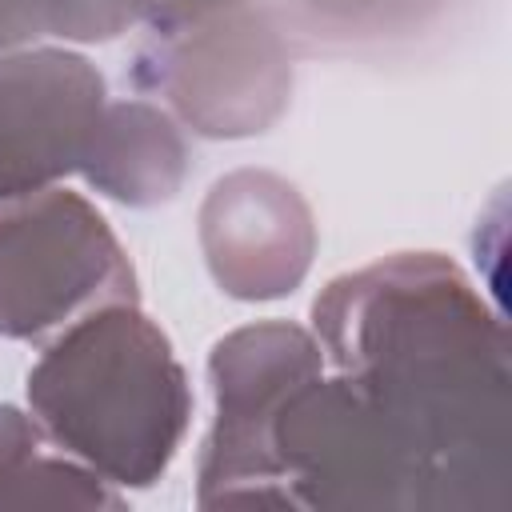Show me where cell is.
Segmentation results:
<instances>
[{"label": "cell", "instance_id": "obj_11", "mask_svg": "<svg viewBox=\"0 0 512 512\" xmlns=\"http://www.w3.org/2000/svg\"><path fill=\"white\" fill-rule=\"evenodd\" d=\"M48 448L44 428L32 412H20L12 404H0V512L12 508V496L32 468V460Z\"/></svg>", "mask_w": 512, "mask_h": 512}, {"label": "cell", "instance_id": "obj_5", "mask_svg": "<svg viewBox=\"0 0 512 512\" xmlns=\"http://www.w3.org/2000/svg\"><path fill=\"white\" fill-rule=\"evenodd\" d=\"M324 368L320 340L292 320H256L212 344V424L196 460L200 508H292L272 452V420Z\"/></svg>", "mask_w": 512, "mask_h": 512}, {"label": "cell", "instance_id": "obj_9", "mask_svg": "<svg viewBox=\"0 0 512 512\" xmlns=\"http://www.w3.org/2000/svg\"><path fill=\"white\" fill-rule=\"evenodd\" d=\"M80 176L124 208H156L184 188L188 140L168 108L136 96L108 100L80 160Z\"/></svg>", "mask_w": 512, "mask_h": 512}, {"label": "cell", "instance_id": "obj_4", "mask_svg": "<svg viewBox=\"0 0 512 512\" xmlns=\"http://www.w3.org/2000/svg\"><path fill=\"white\" fill-rule=\"evenodd\" d=\"M140 300L104 212L64 188L0 200V336L48 340L84 312Z\"/></svg>", "mask_w": 512, "mask_h": 512}, {"label": "cell", "instance_id": "obj_7", "mask_svg": "<svg viewBox=\"0 0 512 512\" xmlns=\"http://www.w3.org/2000/svg\"><path fill=\"white\" fill-rule=\"evenodd\" d=\"M104 104L108 84L88 56L44 44L0 52V200L80 172Z\"/></svg>", "mask_w": 512, "mask_h": 512}, {"label": "cell", "instance_id": "obj_10", "mask_svg": "<svg viewBox=\"0 0 512 512\" xmlns=\"http://www.w3.org/2000/svg\"><path fill=\"white\" fill-rule=\"evenodd\" d=\"M136 24V0H48V36L64 44H104Z\"/></svg>", "mask_w": 512, "mask_h": 512}, {"label": "cell", "instance_id": "obj_8", "mask_svg": "<svg viewBox=\"0 0 512 512\" xmlns=\"http://www.w3.org/2000/svg\"><path fill=\"white\" fill-rule=\"evenodd\" d=\"M196 236L216 288L244 304L292 296L316 256V216L304 192L268 168L220 176L200 204Z\"/></svg>", "mask_w": 512, "mask_h": 512}, {"label": "cell", "instance_id": "obj_12", "mask_svg": "<svg viewBox=\"0 0 512 512\" xmlns=\"http://www.w3.org/2000/svg\"><path fill=\"white\" fill-rule=\"evenodd\" d=\"M48 36V0H0V52Z\"/></svg>", "mask_w": 512, "mask_h": 512}, {"label": "cell", "instance_id": "obj_13", "mask_svg": "<svg viewBox=\"0 0 512 512\" xmlns=\"http://www.w3.org/2000/svg\"><path fill=\"white\" fill-rule=\"evenodd\" d=\"M224 4H240V0H136L140 24H148V28H160V24H172V20H188V16L224 8Z\"/></svg>", "mask_w": 512, "mask_h": 512}, {"label": "cell", "instance_id": "obj_1", "mask_svg": "<svg viewBox=\"0 0 512 512\" xmlns=\"http://www.w3.org/2000/svg\"><path fill=\"white\" fill-rule=\"evenodd\" d=\"M312 336L396 444L416 512L512 508L504 316L440 252H392L312 300Z\"/></svg>", "mask_w": 512, "mask_h": 512}, {"label": "cell", "instance_id": "obj_3", "mask_svg": "<svg viewBox=\"0 0 512 512\" xmlns=\"http://www.w3.org/2000/svg\"><path fill=\"white\" fill-rule=\"evenodd\" d=\"M128 80L160 96L176 124L204 140L268 132L292 100V56L272 20L248 0L148 28Z\"/></svg>", "mask_w": 512, "mask_h": 512}, {"label": "cell", "instance_id": "obj_6", "mask_svg": "<svg viewBox=\"0 0 512 512\" xmlns=\"http://www.w3.org/2000/svg\"><path fill=\"white\" fill-rule=\"evenodd\" d=\"M272 452L296 512H416L396 444L340 372L324 368L284 400L272 420Z\"/></svg>", "mask_w": 512, "mask_h": 512}, {"label": "cell", "instance_id": "obj_2", "mask_svg": "<svg viewBox=\"0 0 512 512\" xmlns=\"http://www.w3.org/2000/svg\"><path fill=\"white\" fill-rule=\"evenodd\" d=\"M44 436L116 488H152L192 424L188 372L140 300L60 328L24 380Z\"/></svg>", "mask_w": 512, "mask_h": 512}]
</instances>
